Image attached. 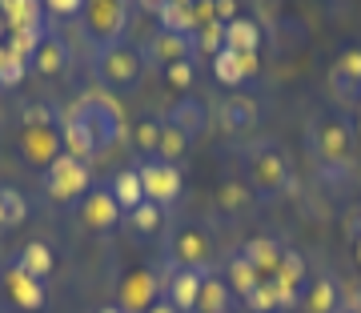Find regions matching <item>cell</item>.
<instances>
[{"mask_svg":"<svg viewBox=\"0 0 361 313\" xmlns=\"http://www.w3.org/2000/svg\"><path fill=\"white\" fill-rule=\"evenodd\" d=\"M273 281L293 286V289H305V286H310V265H305V257H301L297 249H285L281 261H277V274H273Z\"/></svg>","mask_w":361,"mask_h":313,"instance_id":"obj_29","label":"cell"},{"mask_svg":"<svg viewBox=\"0 0 361 313\" xmlns=\"http://www.w3.org/2000/svg\"><path fill=\"white\" fill-rule=\"evenodd\" d=\"M61 145H65L68 156H77V161H89L97 149H101V137L92 129V121L85 117V109L73 104L68 113H61Z\"/></svg>","mask_w":361,"mask_h":313,"instance_id":"obj_10","label":"cell"},{"mask_svg":"<svg viewBox=\"0 0 361 313\" xmlns=\"http://www.w3.org/2000/svg\"><path fill=\"white\" fill-rule=\"evenodd\" d=\"M129 141L137 145L141 156H157V145H161V117H137Z\"/></svg>","mask_w":361,"mask_h":313,"instance_id":"obj_32","label":"cell"},{"mask_svg":"<svg viewBox=\"0 0 361 313\" xmlns=\"http://www.w3.org/2000/svg\"><path fill=\"white\" fill-rule=\"evenodd\" d=\"M61 125V113L49 109L44 101H32L20 109V129H56Z\"/></svg>","mask_w":361,"mask_h":313,"instance_id":"obj_34","label":"cell"},{"mask_svg":"<svg viewBox=\"0 0 361 313\" xmlns=\"http://www.w3.org/2000/svg\"><path fill=\"white\" fill-rule=\"evenodd\" d=\"M301 309H305V313H345L341 286H337L329 274L310 277V286H305V297H301Z\"/></svg>","mask_w":361,"mask_h":313,"instance_id":"obj_18","label":"cell"},{"mask_svg":"<svg viewBox=\"0 0 361 313\" xmlns=\"http://www.w3.org/2000/svg\"><path fill=\"white\" fill-rule=\"evenodd\" d=\"M121 221H125V229H133V233H141V237H157L161 229H165V209L153 205V201H145V205L129 209V213H125Z\"/></svg>","mask_w":361,"mask_h":313,"instance_id":"obj_28","label":"cell"},{"mask_svg":"<svg viewBox=\"0 0 361 313\" xmlns=\"http://www.w3.org/2000/svg\"><path fill=\"white\" fill-rule=\"evenodd\" d=\"M4 289H8V297L20 313H40L49 305V281H37V277H28L20 265L8 261V269H4Z\"/></svg>","mask_w":361,"mask_h":313,"instance_id":"obj_13","label":"cell"},{"mask_svg":"<svg viewBox=\"0 0 361 313\" xmlns=\"http://www.w3.org/2000/svg\"><path fill=\"white\" fill-rule=\"evenodd\" d=\"M0 233H8V225H4V209H0Z\"/></svg>","mask_w":361,"mask_h":313,"instance_id":"obj_43","label":"cell"},{"mask_svg":"<svg viewBox=\"0 0 361 313\" xmlns=\"http://www.w3.org/2000/svg\"><path fill=\"white\" fill-rule=\"evenodd\" d=\"M4 52H8V49H4V44H0V61H4Z\"/></svg>","mask_w":361,"mask_h":313,"instance_id":"obj_44","label":"cell"},{"mask_svg":"<svg viewBox=\"0 0 361 313\" xmlns=\"http://www.w3.org/2000/svg\"><path fill=\"white\" fill-rule=\"evenodd\" d=\"M257 121H261V104L253 97H245V92H229L217 104V125L225 137H249L257 129Z\"/></svg>","mask_w":361,"mask_h":313,"instance_id":"obj_11","label":"cell"},{"mask_svg":"<svg viewBox=\"0 0 361 313\" xmlns=\"http://www.w3.org/2000/svg\"><path fill=\"white\" fill-rule=\"evenodd\" d=\"M137 173H141V185H145V201L169 209L177 205L180 193H185V173L180 165L173 161H161V156H141L137 161Z\"/></svg>","mask_w":361,"mask_h":313,"instance_id":"obj_6","label":"cell"},{"mask_svg":"<svg viewBox=\"0 0 361 313\" xmlns=\"http://www.w3.org/2000/svg\"><path fill=\"white\" fill-rule=\"evenodd\" d=\"M49 20H77L85 13V0H40Z\"/></svg>","mask_w":361,"mask_h":313,"instance_id":"obj_37","label":"cell"},{"mask_svg":"<svg viewBox=\"0 0 361 313\" xmlns=\"http://www.w3.org/2000/svg\"><path fill=\"white\" fill-rule=\"evenodd\" d=\"M189 137H185V133L177 129V125H169L165 117H161V145H157V156H161V161H173V165H180V156L189 153Z\"/></svg>","mask_w":361,"mask_h":313,"instance_id":"obj_31","label":"cell"},{"mask_svg":"<svg viewBox=\"0 0 361 313\" xmlns=\"http://www.w3.org/2000/svg\"><path fill=\"white\" fill-rule=\"evenodd\" d=\"M221 277H225V286L233 289V297L237 301H245L249 293H253V289L261 286V281H265V277L257 274V269H253V265H249L245 257H241V253H233L229 261H225V269H217Z\"/></svg>","mask_w":361,"mask_h":313,"instance_id":"obj_22","label":"cell"},{"mask_svg":"<svg viewBox=\"0 0 361 313\" xmlns=\"http://www.w3.org/2000/svg\"><path fill=\"white\" fill-rule=\"evenodd\" d=\"M77 217L89 233H113L125 213H121V205H116V197L109 185H92L89 193L77 201Z\"/></svg>","mask_w":361,"mask_h":313,"instance_id":"obj_7","label":"cell"},{"mask_svg":"<svg viewBox=\"0 0 361 313\" xmlns=\"http://www.w3.org/2000/svg\"><path fill=\"white\" fill-rule=\"evenodd\" d=\"M221 205H225V209H241V205H245V185L229 181L225 189H221Z\"/></svg>","mask_w":361,"mask_h":313,"instance_id":"obj_38","label":"cell"},{"mask_svg":"<svg viewBox=\"0 0 361 313\" xmlns=\"http://www.w3.org/2000/svg\"><path fill=\"white\" fill-rule=\"evenodd\" d=\"M28 73H32V68H28L25 56H13V52H4V61H0V89H16V85H20Z\"/></svg>","mask_w":361,"mask_h":313,"instance_id":"obj_35","label":"cell"},{"mask_svg":"<svg viewBox=\"0 0 361 313\" xmlns=\"http://www.w3.org/2000/svg\"><path fill=\"white\" fill-rule=\"evenodd\" d=\"M329 85L341 101H361V44L345 49L329 68Z\"/></svg>","mask_w":361,"mask_h":313,"instance_id":"obj_17","label":"cell"},{"mask_svg":"<svg viewBox=\"0 0 361 313\" xmlns=\"http://www.w3.org/2000/svg\"><path fill=\"white\" fill-rule=\"evenodd\" d=\"M129 8H133L129 0H85L80 25H85V37H89L92 49L125 40V28H129Z\"/></svg>","mask_w":361,"mask_h":313,"instance_id":"obj_5","label":"cell"},{"mask_svg":"<svg viewBox=\"0 0 361 313\" xmlns=\"http://www.w3.org/2000/svg\"><path fill=\"white\" fill-rule=\"evenodd\" d=\"M65 153L61 145V125L56 129H20V156L37 169H49L56 156Z\"/></svg>","mask_w":361,"mask_h":313,"instance_id":"obj_15","label":"cell"},{"mask_svg":"<svg viewBox=\"0 0 361 313\" xmlns=\"http://www.w3.org/2000/svg\"><path fill=\"white\" fill-rule=\"evenodd\" d=\"M209 65H213V80H217L221 89H245V80L257 77L261 61H257V56H249V52L221 49Z\"/></svg>","mask_w":361,"mask_h":313,"instance_id":"obj_14","label":"cell"},{"mask_svg":"<svg viewBox=\"0 0 361 313\" xmlns=\"http://www.w3.org/2000/svg\"><path fill=\"white\" fill-rule=\"evenodd\" d=\"M113 197L116 205H121V213H129V209L145 205V185H141V173H137V165H125V169L113 177Z\"/></svg>","mask_w":361,"mask_h":313,"instance_id":"obj_27","label":"cell"},{"mask_svg":"<svg viewBox=\"0 0 361 313\" xmlns=\"http://www.w3.org/2000/svg\"><path fill=\"white\" fill-rule=\"evenodd\" d=\"M305 141H310L313 165L325 173V177H345L349 165H353V149H357V133H353V121L349 113H317L305 129Z\"/></svg>","mask_w":361,"mask_h":313,"instance_id":"obj_1","label":"cell"},{"mask_svg":"<svg viewBox=\"0 0 361 313\" xmlns=\"http://www.w3.org/2000/svg\"><path fill=\"white\" fill-rule=\"evenodd\" d=\"M237 309V297L233 289L225 286V277L217 269L205 274V286H201V301H197V313H233Z\"/></svg>","mask_w":361,"mask_h":313,"instance_id":"obj_23","label":"cell"},{"mask_svg":"<svg viewBox=\"0 0 361 313\" xmlns=\"http://www.w3.org/2000/svg\"><path fill=\"white\" fill-rule=\"evenodd\" d=\"M145 313H180V309H177V305H169V301L161 297V301H153V305H149Z\"/></svg>","mask_w":361,"mask_h":313,"instance_id":"obj_39","label":"cell"},{"mask_svg":"<svg viewBox=\"0 0 361 313\" xmlns=\"http://www.w3.org/2000/svg\"><path fill=\"white\" fill-rule=\"evenodd\" d=\"M165 121H169V125H177L189 141H197V137H201V129L209 125V113H205V104H201V101H193V97H180V101L165 113Z\"/></svg>","mask_w":361,"mask_h":313,"instance_id":"obj_21","label":"cell"},{"mask_svg":"<svg viewBox=\"0 0 361 313\" xmlns=\"http://www.w3.org/2000/svg\"><path fill=\"white\" fill-rule=\"evenodd\" d=\"M165 80L173 85L177 92H189L193 89V80H197V61L189 56V61H177V65H169L165 68Z\"/></svg>","mask_w":361,"mask_h":313,"instance_id":"obj_36","label":"cell"},{"mask_svg":"<svg viewBox=\"0 0 361 313\" xmlns=\"http://www.w3.org/2000/svg\"><path fill=\"white\" fill-rule=\"evenodd\" d=\"M237 253L265 277V274H277V261H281L285 249H281L277 237H253V241H245V249H237Z\"/></svg>","mask_w":361,"mask_h":313,"instance_id":"obj_25","label":"cell"},{"mask_svg":"<svg viewBox=\"0 0 361 313\" xmlns=\"http://www.w3.org/2000/svg\"><path fill=\"white\" fill-rule=\"evenodd\" d=\"M68 61H73V52H68L65 37L44 32V37H40V44L32 49V56H28V68H32L37 77H65Z\"/></svg>","mask_w":361,"mask_h":313,"instance_id":"obj_16","label":"cell"},{"mask_svg":"<svg viewBox=\"0 0 361 313\" xmlns=\"http://www.w3.org/2000/svg\"><path fill=\"white\" fill-rule=\"evenodd\" d=\"M40 189H44V197H52L56 205H77L80 197L92 189L89 161H77V156L61 153L49 169H40Z\"/></svg>","mask_w":361,"mask_h":313,"instance_id":"obj_4","label":"cell"},{"mask_svg":"<svg viewBox=\"0 0 361 313\" xmlns=\"http://www.w3.org/2000/svg\"><path fill=\"white\" fill-rule=\"evenodd\" d=\"M0 209H4V225L8 229H20V225L28 221V197L16 189V185H0Z\"/></svg>","mask_w":361,"mask_h":313,"instance_id":"obj_30","label":"cell"},{"mask_svg":"<svg viewBox=\"0 0 361 313\" xmlns=\"http://www.w3.org/2000/svg\"><path fill=\"white\" fill-rule=\"evenodd\" d=\"M13 265H20L28 277H37V281H49L52 269H56V253H52L49 241H40V237H32V241H25V245L16 249Z\"/></svg>","mask_w":361,"mask_h":313,"instance_id":"obj_19","label":"cell"},{"mask_svg":"<svg viewBox=\"0 0 361 313\" xmlns=\"http://www.w3.org/2000/svg\"><path fill=\"white\" fill-rule=\"evenodd\" d=\"M245 309L249 313H285L281 309V297H277V281L273 277H265L253 293L245 297Z\"/></svg>","mask_w":361,"mask_h":313,"instance_id":"obj_33","label":"cell"},{"mask_svg":"<svg viewBox=\"0 0 361 313\" xmlns=\"http://www.w3.org/2000/svg\"><path fill=\"white\" fill-rule=\"evenodd\" d=\"M205 274L209 269H180V265H169L165 281H161V297H165L169 305H177L180 313H197Z\"/></svg>","mask_w":361,"mask_h":313,"instance_id":"obj_9","label":"cell"},{"mask_svg":"<svg viewBox=\"0 0 361 313\" xmlns=\"http://www.w3.org/2000/svg\"><path fill=\"white\" fill-rule=\"evenodd\" d=\"M157 25L165 28V32L197 37V13L189 4H177V0H157Z\"/></svg>","mask_w":361,"mask_h":313,"instance_id":"obj_26","label":"cell"},{"mask_svg":"<svg viewBox=\"0 0 361 313\" xmlns=\"http://www.w3.org/2000/svg\"><path fill=\"white\" fill-rule=\"evenodd\" d=\"M92 77L104 92L113 97H129L145 85L149 77V61H145V49L133 44V40H116V44H101L92 49Z\"/></svg>","mask_w":361,"mask_h":313,"instance_id":"obj_2","label":"cell"},{"mask_svg":"<svg viewBox=\"0 0 361 313\" xmlns=\"http://www.w3.org/2000/svg\"><path fill=\"white\" fill-rule=\"evenodd\" d=\"M349 121H353V133H357V141H361V109H353V113H349Z\"/></svg>","mask_w":361,"mask_h":313,"instance_id":"obj_40","label":"cell"},{"mask_svg":"<svg viewBox=\"0 0 361 313\" xmlns=\"http://www.w3.org/2000/svg\"><path fill=\"white\" fill-rule=\"evenodd\" d=\"M245 177H249V189L261 197V201H273V197H281L293 181V169H289V156L277 141L269 137H261V141H249L245 153Z\"/></svg>","mask_w":361,"mask_h":313,"instance_id":"obj_3","label":"cell"},{"mask_svg":"<svg viewBox=\"0 0 361 313\" xmlns=\"http://www.w3.org/2000/svg\"><path fill=\"white\" fill-rule=\"evenodd\" d=\"M261 25L253 20V16H233L229 25H225V49H233V52H249V56H257L261 52Z\"/></svg>","mask_w":361,"mask_h":313,"instance_id":"obj_20","label":"cell"},{"mask_svg":"<svg viewBox=\"0 0 361 313\" xmlns=\"http://www.w3.org/2000/svg\"><path fill=\"white\" fill-rule=\"evenodd\" d=\"M0 20L13 32V28H40L49 16L40 0H0Z\"/></svg>","mask_w":361,"mask_h":313,"instance_id":"obj_24","label":"cell"},{"mask_svg":"<svg viewBox=\"0 0 361 313\" xmlns=\"http://www.w3.org/2000/svg\"><path fill=\"white\" fill-rule=\"evenodd\" d=\"M353 257H357V265H361V237H353Z\"/></svg>","mask_w":361,"mask_h":313,"instance_id":"obj_41","label":"cell"},{"mask_svg":"<svg viewBox=\"0 0 361 313\" xmlns=\"http://www.w3.org/2000/svg\"><path fill=\"white\" fill-rule=\"evenodd\" d=\"M97 313H125L121 305H104V309H97Z\"/></svg>","mask_w":361,"mask_h":313,"instance_id":"obj_42","label":"cell"},{"mask_svg":"<svg viewBox=\"0 0 361 313\" xmlns=\"http://www.w3.org/2000/svg\"><path fill=\"white\" fill-rule=\"evenodd\" d=\"M141 49H145L149 68H161V73H165L169 65H177V61H189V56H193L197 37H180V32H165V28H157Z\"/></svg>","mask_w":361,"mask_h":313,"instance_id":"obj_12","label":"cell"},{"mask_svg":"<svg viewBox=\"0 0 361 313\" xmlns=\"http://www.w3.org/2000/svg\"><path fill=\"white\" fill-rule=\"evenodd\" d=\"M169 265H180V269H213V241L205 237V229H197V225L177 229L173 241H169Z\"/></svg>","mask_w":361,"mask_h":313,"instance_id":"obj_8","label":"cell"}]
</instances>
